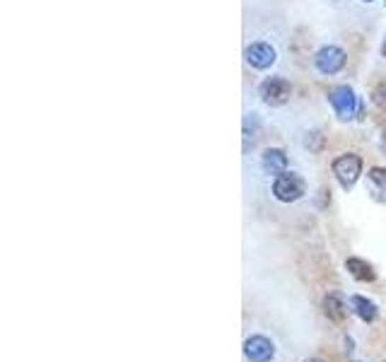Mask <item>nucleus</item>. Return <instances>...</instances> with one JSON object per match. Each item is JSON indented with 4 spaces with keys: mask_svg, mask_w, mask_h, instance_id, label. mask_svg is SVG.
Segmentation results:
<instances>
[{
    "mask_svg": "<svg viewBox=\"0 0 386 362\" xmlns=\"http://www.w3.org/2000/svg\"><path fill=\"white\" fill-rule=\"evenodd\" d=\"M382 150H384V153H386V128H384V131H382Z\"/></svg>",
    "mask_w": 386,
    "mask_h": 362,
    "instance_id": "nucleus-15",
    "label": "nucleus"
},
{
    "mask_svg": "<svg viewBox=\"0 0 386 362\" xmlns=\"http://www.w3.org/2000/svg\"><path fill=\"white\" fill-rule=\"evenodd\" d=\"M244 355L251 362H271L273 355H276V346L268 341L266 336H251L247 343H244Z\"/></svg>",
    "mask_w": 386,
    "mask_h": 362,
    "instance_id": "nucleus-6",
    "label": "nucleus"
},
{
    "mask_svg": "<svg viewBox=\"0 0 386 362\" xmlns=\"http://www.w3.org/2000/svg\"><path fill=\"white\" fill-rule=\"evenodd\" d=\"M304 194H307V184H304V179L295 172H285L273 181V196L283 203L300 201Z\"/></svg>",
    "mask_w": 386,
    "mask_h": 362,
    "instance_id": "nucleus-2",
    "label": "nucleus"
},
{
    "mask_svg": "<svg viewBox=\"0 0 386 362\" xmlns=\"http://www.w3.org/2000/svg\"><path fill=\"white\" fill-rule=\"evenodd\" d=\"M367 191L377 203H386V169L372 167L367 172Z\"/></svg>",
    "mask_w": 386,
    "mask_h": 362,
    "instance_id": "nucleus-8",
    "label": "nucleus"
},
{
    "mask_svg": "<svg viewBox=\"0 0 386 362\" xmlns=\"http://www.w3.org/2000/svg\"><path fill=\"white\" fill-rule=\"evenodd\" d=\"M276 49L266 42H256L247 49V63L256 70H266L276 63Z\"/></svg>",
    "mask_w": 386,
    "mask_h": 362,
    "instance_id": "nucleus-7",
    "label": "nucleus"
},
{
    "mask_svg": "<svg viewBox=\"0 0 386 362\" xmlns=\"http://www.w3.org/2000/svg\"><path fill=\"white\" fill-rule=\"evenodd\" d=\"M263 169H266V174H276V177H280V174L288 172V155L278 148L266 150V153H263Z\"/></svg>",
    "mask_w": 386,
    "mask_h": 362,
    "instance_id": "nucleus-9",
    "label": "nucleus"
},
{
    "mask_svg": "<svg viewBox=\"0 0 386 362\" xmlns=\"http://www.w3.org/2000/svg\"><path fill=\"white\" fill-rule=\"evenodd\" d=\"M304 362H324V360H319V358H309V360H304Z\"/></svg>",
    "mask_w": 386,
    "mask_h": 362,
    "instance_id": "nucleus-16",
    "label": "nucleus"
},
{
    "mask_svg": "<svg viewBox=\"0 0 386 362\" xmlns=\"http://www.w3.org/2000/svg\"><path fill=\"white\" fill-rule=\"evenodd\" d=\"M372 102H374V107H377V109H382V112H386V83L377 85V87L372 90Z\"/></svg>",
    "mask_w": 386,
    "mask_h": 362,
    "instance_id": "nucleus-14",
    "label": "nucleus"
},
{
    "mask_svg": "<svg viewBox=\"0 0 386 362\" xmlns=\"http://www.w3.org/2000/svg\"><path fill=\"white\" fill-rule=\"evenodd\" d=\"M345 268L350 271V276H353L355 280H360V283H372L374 278H377V273H374V268L367 264V261L362 259H348L345 261Z\"/></svg>",
    "mask_w": 386,
    "mask_h": 362,
    "instance_id": "nucleus-10",
    "label": "nucleus"
},
{
    "mask_svg": "<svg viewBox=\"0 0 386 362\" xmlns=\"http://www.w3.org/2000/svg\"><path fill=\"white\" fill-rule=\"evenodd\" d=\"M382 56H384V58H386V42H384V44H382Z\"/></svg>",
    "mask_w": 386,
    "mask_h": 362,
    "instance_id": "nucleus-17",
    "label": "nucleus"
},
{
    "mask_svg": "<svg viewBox=\"0 0 386 362\" xmlns=\"http://www.w3.org/2000/svg\"><path fill=\"white\" fill-rule=\"evenodd\" d=\"M350 307H353V312L358 314L362 321H367V324H372V321L377 319V314H379L377 307H374V302L365 300V297H360V295L350 297Z\"/></svg>",
    "mask_w": 386,
    "mask_h": 362,
    "instance_id": "nucleus-12",
    "label": "nucleus"
},
{
    "mask_svg": "<svg viewBox=\"0 0 386 362\" xmlns=\"http://www.w3.org/2000/svg\"><path fill=\"white\" fill-rule=\"evenodd\" d=\"M321 145H324V136L319 131H309L307 138H304V148H309L312 153H319Z\"/></svg>",
    "mask_w": 386,
    "mask_h": 362,
    "instance_id": "nucleus-13",
    "label": "nucleus"
},
{
    "mask_svg": "<svg viewBox=\"0 0 386 362\" xmlns=\"http://www.w3.org/2000/svg\"><path fill=\"white\" fill-rule=\"evenodd\" d=\"M324 312H326V317L331 321H336V324H343L345 317H348V307H345V302L338 295H326Z\"/></svg>",
    "mask_w": 386,
    "mask_h": 362,
    "instance_id": "nucleus-11",
    "label": "nucleus"
},
{
    "mask_svg": "<svg viewBox=\"0 0 386 362\" xmlns=\"http://www.w3.org/2000/svg\"><path fill=\"white\" fill-rule=\"evenodd\" d=\"M362 3H372V0H362Z\"/></svg>",
    "mask_w": 386,
    "mask_h": 362,
    "instance_id": "nucleus-18",
    "label": "nucleus"
},
{
    "mask_svg": "<svg viewBox=\"0 0 386 362\" xmlns=\"http://www.w3.org/2000/svg\"><path fill=\"white\" fill-rule=\"evenodd\" d=\"M329 102H331L333 112H336V116H338L341 121L355 119V114L360 112L358 95H355L353 87H348V85L331 87V90H329Z\"/></svg>",
    "mask_w": 386,
    "mask_h": 362,
    "instance_id": "nucleus-1",
    "label": "nucleus"
},
{
    "mask_svg": "<svg viewBox=\"0 0 386 362\" xmlns=\"http://www.w3.org/2000/svg\"><path fill=\"white\" fill-rule=\"evenodd\" d=\"M360 174H362V160L355 153H345L333 160V177L338 179V184H341L345 191L358 184Z\"/></svg>",
    "mask_w": 386,
    "mask_h": 362,
    "instance_id": "nucleus-3",
    "label": "nucleus"
},
{
    "mask_svg": "<svg viewBox=\"0 0 386 362\" xmlns=\"http://www.w3.org/2000/svg\"><path fill=\"white\" fill-rule=\"evenodd\" d=\"M292 95V87L285 78H266L263 83L259 85V97L268 107H283L285 102L290 99Z\"/></svg>",
    "mask_w": 386,
    "mask_h": 362,
    "instance_id": "nucleus-4",
    "label": "nucleus"
},
{
    "mask_svg": "<svg viewBox=\"0 0 386 362\" xmlns=\"http://www.w3.org/2000/svg\"><path fill=\"white\" fill-rule=\"evenodd\" d=\"M314 66L324 75H336L338 70H343L345 66V51L338 49V46H324V49L317 51V56H314Z\"/></svg>",
    "mask_w": 386,
    "mask_h": 362,
    "instance_id": "nucleus-5",
    "label": "nucleus"
}]
</instances>
